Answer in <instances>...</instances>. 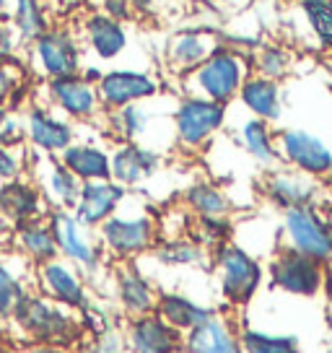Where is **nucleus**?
I'll return each mask as SVG.
<instances>
[{"label":"nucleus","instance_id":"obj_1","mask_svg":"<svg viewBox=\"0 0 332 353\" xmlns=\"http://www.w3.org/2000/svg\"><path fill=\"white\" fill-rule=\"evenodd\" d=\"M99 244L112 263H133L148 254L158 242V216L148 200L130 192L120 210L96 229Z\"/></svg>","mask_w":332,"mask_h":353},{"label":"nucleus","instance_id":"obj_2","mask_svg":"<svg viewBox=\"0 0 332 353\" xmlns=\"http://www.w3.org/2000/svg\"><path fill=\"white\" fill-rule=\"evenodd\" d=\"M249 76H252L249 52L231 44H221L205 63H200L195 70L179 78V91L187 97H200L231 107Z\"/></svg>","mask_w":332,"mask_h":353},{"label":"nucleus","instance_id":"obj_3","mask_svg":"<svg viewBox=\"0 0 332 353\" xmlns=\"http://www.w3.org/2000/svg\"><path fill=\"white\" fill-rule=\"evenodd\" d=\"M11 322L21 335L39 345L73 348L83 338V314L57 304L39 291H32L23 299Z\"/></svg>","mask_w":332,"mask_h":353},{"label":"nucleus","instance_id":"obj_4","mask_svg":"<svg viewBox=\"0 0 332 353\" xmlns=\"http://www.w3.org/2000/svg\"><path fill=\"white\" fill-rule=\"evenodd\" d=\"M211 270L221 301L234 309L249 307L267 283L265 260L234 239L211 252Z\"/></svg>","mask_w":332,"mask_h":353},{"label":"nucleus","instance_id":"obj_5","mask_svg":"<svg viewBox=\"0 0 332 353\" xmlns=\"http://www.w3.org/2000/svg\"><path fill=\"white\" fill-rule=\"evenodd\" d=\"M23 65L32 81H55V78L76 76L86 65V52L81 37L73 26L55 23L45 34H39L23 50Z\"/></svg>","mask_w":332,"mask_h":353},{"label":"nucleus","instance_id":"obj_6","mask_svg":"<svg viewBox=\"0 0 332 353\" xmlns=\"http://www.w3.org/2000/svg\"><path fill=\"white\" fill-rule=\"evenodd\" d=\"M229 125V107L179 94L172 112L174 148L185 156L205 154Z\"/></svg>","mask_w":332,"mask_h":353},{"label":"nucleus","instance_id":"obj_7","mask_svg":"<svg viewBox=\"0 0 332 353\" xmlns=\"http://www.w3.org/2000/svg\"><path fill=\"white\" fill-rule=\"evenodd\" d=\"M280 247L332 265V210L324 203L283 210L278 219Z\"/></svg>","mask_w":332,"mask_h":353},{"label":"nucleus","instance_id":"obj_8","mask_svg":"<svg viewBox=\"0 0 332 353\" xmlns=\"http://www.w3.org/2000/svg\"><path fill=\"white\" fill-rule=\"evenodd\" d=\"M29 99L60 112L63 117H68L76 125H94L104 117L96 83H91L89 78H83L81 73L55 78V81H42L39 86H32Z\"/></svg>","mask_w":332,"mask_h":353},{"label":"nucleus","instance_id":"obj_9","mask_svg":"<svg viewBox=\"0 0 332 353\" xmlns=\"http://www.w3.org/2000/svg\"><path fill=\"white\" fill-rule=\"evenodd\" d=\"M267 286L293 299H320L324 294V281H327V265L311 260L307 254L278 247L276 252L267 257Z\"/></svg>","mask_w":332,"mask_h":353},{"label":"nucleus","instance_id":"obj_10","mask_svg":"<svg viewBox=\"0 0 332 353\" xmlns=\"http://www.w3.org/2000/svg\"><path fill=\"white\" fill-rule=\"evenodd\" d=\"M47 221H50V226L55 232L57 252H60L63 260L76 265L89 281L104 273L107 254L101 250L96 229L81 223L73 210H50Z\"/></svg>","mask_w":332,"mask_h":353},{"label":"nucleus","instance_id":"obj_11","mask_svg":"<svg viewBox=\"0 0 332 353\" xmlns=\"http://www.w3.org/2000/svg\"><path fill=\"white\" fill-rule=\"evenodd\" d=\"M158 97L148 101H138V104H127L120 110L104 112V117H101L104 128L101 130L110 135L112 143H143L164 154V148L156 138V128L172 125V112L166 114V110L156 107Z\"/></svg>","mask_w":332,"mask_h":353},{"label":"nucleus","instance_id":"obj_12","mask_svg":"<svg viewBox=\"0 0 332 353\" xmlns=\"http://www.w3.org/2000/svg\"><path fill=\"white\" fill-rule=\"evenodd\" d=\"M257 195H260V200L265 203L267 208L278 210V213L291 208H301V205L324 203L322 179L301 174V172L283 164L262 169L260 182H257Z\"/></svg>","mask_w":332,"mask_h":353},{"label":"nucleus","instance_id":"obj_13","mask_svg":"<svg viewBox=\"0 0 332 353\" xmlns=\"http://www.w3.org/2000/svg\"><path fill=\"white\" fill-rule=\"evenodd\" d=\"M23 114V143L29 151L47 156H60L78 138V125L63 117L60 112L45 104L26 99L21 107Z\"/></svg>","mask_w":332,"mask_h":353},{"label":"nucleus","instance_id":"obj_14","mask_svg":"<svg viewBox=\"0 0 332 353\" xmlns=\"http://www.w3.org/2000/svg\"><path fill=\"white\" fill-rule=\"evenodd\" d=\"M278 159L301 174L322 179L332 169L330 143L307 128H278Z\"/></svg>","mask_w":332,"mask_h":353},{"label":"nucleus","instance_id":"obj_15","mask_svg":"<svg viewBox=\"0 0 332 353\" xmlns=\"http://www.w3.org/2000/svg\"><path fill=\"white\" fill-rule=\"evenodd\" d=\"M37 291L50 296L63 307L73 309L78 314L89 312L91 299V281L73 263L63 257H55L45 265H37Z\"/></svg>","mask_w":332,"mask_h":353},{"label":"nucleus","instance_id":"obj_16","mask_svg":"<svg viewBox=\"0 0 332 353\" xmlns=\"http://www.w3.org/2000/svg\"><path fill=\"white\" fill-rule=\"evenodd\" d=\"M96 91H99L104 112H110V110L127 107V104L154 99V97H158L164 91V86H161V78H156L151 70L110 68L96 81Z\"/></svg>","mask_w":332,"mask_h":353},{"label":"nucleus","instance_id":"obj_17","mask_svg":"<svg viewBox=\"0 0 332 353\" xmlns=\"http://www.w3.org/2000/svg\"><path fill=\"white\" fill-rule=\"evenodd\" d=\"M26 174L34 179V185L45 195L50 210H73L78 195H81V179L68 169L57 156L29 151Z\"/></svg>","mask_w":332,"mask_h":353},{"label":"nucleus","instance_id":"obj_18","mask_svg":"<svg viewBox=\"0 0 332 353\" xmlns=\"http://www.w3.org/2000/svg\"><path fill=\"white\" fill-rule=\"evenodd\" d=\"M110 164V179L130 192H143L145 185L161 172L164 154L143 143H112Z\"/></svg>","mask_w":332,"mask_h":353},{"label":"nucleus","instance_id":"obj_19","mask_svg":"<svg viewBox=\"0 0 332 353\" xmlns=\"http://www.w3.org/2000/svg\"><path fill=\"white\" fill-rule=\"evenodd\" d=\"M83 44V52L94 60V65L114 63L130 50V29L127 23L114 21L101 11L89 13L76 29Z\"/></svg>","mask_w":332,"mask_h":353},{"label":"nucleus","instance_id":"obj_20","mask_svg":"<svg viewBox=\"0 0 332 353\" xmlns=\"http://www.w3.org/2000/svg\"><path fill=\"white\" fill-rule=\"evenodd\" d=\"M112 291L117 299V307L127 320L156 312L158 288H156L154 278L148 276L141 265H135V260L117 263L112 268Z\"/></svg>","mask_w":332,"mask_h":353},{"label":"nucleus","instance_id":"obj_21","mask_svg":"<svg viewBox=\"0 0 332 353\" xmlns=\"http://www.w3.org/2000/svg\"><path fill=\"white\" fill-rule=\"evenodd\" d=\"M221 44H223V37L218 32L208 29V26L182 29V32L172 34L166 39V47H164L166 70L172 76H177L179 81L182 76H187L189 70H195L200 63H205Z\"/></svg>","mask_w":332,"mask_h":353},{"label":"nucleus","instance_id":"obj_22","mask_svg":"<svg viewBox=\"0 0 332 353\" xmlns=\"http://www.w3.org/2000/svg\"><path fill=\"white\" fill-rule=\"evenodd\" d=\"M32 291H37V268L13 247L0 250V322H11Z\"/></svg>","mask_w":332,"mask_h":353},{"label":"nucleus","instance_id":"obj_23","mask_svg":"<svg viewBox=\"0 0 332 353\" xmlns=\"http://www.w3.org/2000/svg\"><path fill=\"white\" fill-rule=\"evenodd\" d=\"M127 353H179L185 351V332L172 327L158 314H143L127 320L122 330Z\"/></svg>","mask_w":332,"mask_h":353},{"label":"nucleus","instance_id":"obj_24","mask_svg":"<svg viewBox=\"0 0 332 353\" xmlns=\"http://www.w3.org/2000/svg\"><path fill=\"white\" fill-rule=\"evenodd\" d=\"M130 190L117 185L114 179H96V182H83L81 195H78L73 213L81 223H86L91 229H99L104 221L114 216L120 205L127 200Z\"/></svg>","mask_w":332,"mask_h":353},{"label":"nucleus","instance_id":"obj_25","mask_svg":"<svg viewBox=\"0 0 332 353\" xmlns=\"http://www.w3.org/2000/svg\"><path fill=\"white\" fill-rule=\"evenodd\" d=\"M234 143L260 169H270V166L280 164V159H278V128L270 122L244 114L234 128Z\"/></svg>","mask_w":332,"mask_h":353},{"label":"nucleus","instance_id":"obj_26","mask_svg":"<svg viewBox=\"0 0 332 353\" xmlns=\"http://www.w3.org/2000/svg\"><path fill=\"white\" fill-rule=\"evenodd\" d=\"M236 101H239V107L244 110V114L257 117V120H265L270 125H278V122L283 120V112H286L283 83L255 76V73L244 81Z\"/></svg>","mask_w":332,"mask_h":353},{"label":"nucleus","instance_id":"obj_27","mask_svg":"<svg viewBox=\"0 0 332 353\" xmlns=\"http://www.w3.org/2000/svg\"><path fill=\"white\" fill-rule=\"evenodd\" d=\"M0 213H6L8 219L19 226L26 221L45 219L50 213L45 195L39 192V188L34 185V179L29 174L3 182L0 185Z\"/></svg>","mask_w":332,"mask_h":353},{"label":"nucleus","instance_id":"obj_28","mask_svg":"<svg viewBox=\"0 0 332 353\" xmlns=\"http://www.w3.org/2000/svg\"><path fill=\"white\" fill-rule=\"evenodd\" d=\"M216 312H218L216 307L185 291H158V301H156V314L185 335L205 320H211Z\"/></svg>","mask_w":332,"mask_h":353},{"label":"nucleus","instance_id":"obj_29","mask_svg":"<svg viewBox=\"0 0 332 353\" xmlns=\"http://www.w3.org/2000/svg\"><path fill=\"white\" fill-rule=\"evenodd\" d=\"M187 353H244L239 343V327L226 314L216 312L211 320L185 335Z\"/></svg>","mask_w":332,"mask_h":353},{"label":"nucleus","instance_id":"obj_30","mask_svg":"<svg viewBox=\"0 0 332 353\" xmlns=\"http://www.w3.org/2000/svg\"><path fill=\"white\" fill-rule=\"evenodd\" d=\"M63 164L81 179V182H96L110 179V148L94 138H76L63 154L57 156Z\"/></svg>","mask_w":332,"mask_h":353},{"label":"nucleus","instance_id":"obj_31","mask_svg":"<svg viewBox=\"0 0 332 353\" xmlns=\"http://www.w3.org/2000/svg\"><path fill=\"white\" fill-rule=\"evenodd\" d=\"M148 257L154 265L164 270H195V268H208L211 265V252L198 244L192 236H177V239H158Z\"/></svg>","mask_w":332,"mask_h":353},{"label":"nucleus","instance_id":"obj_32","mask_svg":"<svg viewBox=\"0 0 332 353\" xmlns=\"http://www.w3.org/2000/svg\"><path fill=\"white\" fill-rule=\"evenodd\" d=\"M11 247L16 252H21L34 268L60 257L55 232H52L47 216L45 219H34V221H26V223H19L16 232H13Z\"/></svg>","mask_w":332,"mask_h":353},{"label":"nucleus","instance_id":"obj_33","mask_svg":"<svg viewBox=\"0 0 332 353\" xmlns=\"http://www.w3.org/2000/svg\"><path fill=\"white\" fill-rule=\"evenodd\" d=\"M182 205L192 213V219H208V216H234V198L226 190L208 176L192 179L182 190Z\"/></svg>","mask_w":332,"mask_h":353},{"label":"nucleus","instance_id":"obj_34","mask_svg":"<svg viewBox=\"0 0 332 353\" xmlns=\"http://www.w3.org/2000/svg\"><path fill=\"white\" fill-rule=\"evenodd\" d=\"M249 63H252V73L270 81L283 83L299 63V52L288 42L280 39H262L255 50L249 52Z\"/></svg>","mask_w":332,"mask_h":353},{"label":"nucleus","instance_id":"obj_35","mask_svg":"<svg viewBox=\"0 0 332 353\" xmlns=\"http://www.w3.org/2000/svg\"><path fill=\"white\" fill-rule=\"evenodd\" d=\"M301 26L307 29V42L314 50L332 57V3L327 0H293Z\"/></svg>","mask_w":332,"mask_h":353},{"label":"nucleus","instance_id":"obj_36","mask_svg":"<svg viewBox=\"0 0 332 353\" xmlns=\"http://www.w3.org/2000/svg\"><path fill=\"white\" fill-rule=\"evenodd\" d=\"M8 19L23 44L34 42L39 34H45L52 26V13L47 0H11Z\"/></svg>","mask_w":332,"mask_h":353},{"label":"nucleus","instance_id":"obj_37","mask_svg":"<svg viewBox=\"0 0 332 353\" xmlns=\"http://www.w3.org/2000/svg\"><path fill=\"white\" fill-rule=\"evenodd\" d=\"M239 343H242L244 353H304L299 335L262 330L255 325H242L239 327Z\"/></svg>","mask_w":332,"mask_h":353},{"label":"nucleus","instance_id":"obj_38","mask_svg":"<svg viewBox=\"0 0 332 353\" xmlns=\"http://www.w3.org/2000/svg\"><path fill=\"white\" fill-rule=\"evenodd\" d=\"M32 76L23 60H0V107H21L32 94Z\"/></svg>","mask_w":332,"mask_h":353},{"label":"nucleus","instance_id":"obj_39","mask_svg":"<svg viewBox=\"0 0 332 353\" xmlns=\"http://www.w3.org/2000/svg\"><path fill=\"white\" fill-rule=\"evenodd\" d=\"M236 232V221L234 216H208V219H192L189 236L198 244H203L208 252L218 250L221 244L231 242Z\"/></svg>","mask_w":332,"mask_h":353},{"label":"nucleus","instance_id":"obj_40","mask_svg":"<svg viewBox=\"0 0 332 353\" xmlns=\"http://www.w3.org/2000/svg\"><path fill=\"white\" fill-rule=\"evenodd\" d=\"M189 226H192V213H189L182 203L166 208L158 216V239H177V236H187Z\"/></svg>","mask_w":332,"mask_h":353},{"label":"nucleus","instance_id":"obj_41","mask_svg":"<svg viewBox=\"0 0 332 353\" xmlns=\"http://www.w3.org/2000/svg\"><path fill=\"white\" fill-rule=\"evenodd\" d=\"M29 148L26 145H3L0 143V185L26 174Z\"/></svg>","mask_w":332,"mask_h":353},{"label":"nucleus","instance_id":"obj_42","mask_svg":"<svg viewBox=\"0 0 332 353\" xmlns=\"http://www.w3.org/2000/svg\"><path fill=\"white\" fill-rule=\"evenodd\" d=\"M0 143L3 145H26L23 143V114L21 107H0Z\"/></svg>","mask_w":332,"mask_h":353},{"label":"nucleus","instance_id":"obj_43","mask_svg":"<svg viewBox=\"0 0 332 353\" xmlns=\"http://www.w3.org/2000/svg\"><path fill=\"white\" fill-rule=\"evenodd\" d=\"M26 44L21 42V37L16 32V26L11 19H0V60H21Z\"/></svg>","mask_w":332,"mask_h":353},{"label":"nucleus","instance_id":"obj_44","mask_svg":"<svg viewBox=\"0 0 332 353\" xmlns=\"http://www.w3.org/2000/svg\"><path fill=\"white\" fill-rule=\"evenodd\" d=\"M81 353H127V348H125V341H122L120 332L107 330L96 335L91 343H86V348Z\"/></svg>","mask_w":332,"mask_h":353},{"label":"nucleus","instance_id":"obj_45","mask_svg":"<svg viewBox=\"0 0 332 353\" xmlns=\"http://www.w3.org/2000/svg\"><path fill=\"white\" fill-rule=\"evenodd\" d=\"M99 11L114 21L127 23L135 16V3L133 0H99Z\"/></svg>","mask_w":332,"mask_h":353},{"label":"nucleus","instance_id":"obj_46","mask_svg":"<svg viewBox=\"0 0 332 353\" xmlns=\"http://www.w3.org/2000/svg\"><path fill=\"white\" fill-rule=\"evenodd\" d=\"M13 232H16V223H13V221L6 216V213H0V250L11 247Z\"/></svg>","mask_w":332,"mask_h":353},{"label":"nucleus","instance_id":"obj_47","mask_svg":"<svg viewBox=\"0 0 332 353\" xmlns=\"http://www.w3.org/2000/svg\"><path fill=\"white\" fill-rule=\"evenodd\" d=\"M322 192H324V205L332 210V169L322 176Z\"/></svg>","mask_w":332,"mask_h":353},{"label":"nucleus","instance_id":"obj_48","mask_svg":"<svg viewBox=\"0 0 332 353\" xmlns=\"http://www.w3.org/2000/svg\"><path fill=\"white\" fill-rule=\"evenodd\" d=\"M322 296L327 299V312L332 314V265H327V281H324V294Z\"/></svg>","mask_w":332,"mask_h":353},{"label":"nucleus","instance_id":"obj_49","mask_svg":"<svg viewBox=\"0 0 332 353\" xmlns=\"http://www.w3.org/2000/svg\"><path fill=\"white\" fill-rule=\"evenodd\" d=\"M11 11V0H0V19H6Z\"/></svg>","mask_w":332,"mask_h":353},{"label":"nucleus","instance_id":"obj_50","mask_svg":"<svg viewBox=\"0 0 332 353\" xmlns=\"http://www.w3.org/2000/svg\"><path fill=\"white\" fill-rule=\"evenodd\" d=\"M327 3H332V0H327Z\"/></svg>","mask_w":332,"mask_h":353},{"label":"nucleus","instance_id":"obj_51","mask_svg":"<svg viewBox=\"0 0 332 353\" xmlns=\"http://www.w3.org/2000/svg\"><path fill=\"white\" fill-rule=\"evenodd\" d=\"M330 63H332V57H330Z\"/></svg>","mask_w":332,"mask_h":353}]
</instances>
